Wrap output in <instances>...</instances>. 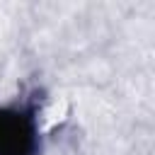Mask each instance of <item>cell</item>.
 Here are the masks:
<instances>
[{
    "label": "cell",
    "instance_id": "cell-1",
    "mask_svg": "<svg viewBox=\"0 0 155 155\" xmlns=\"http://www.w3.org/2000/svg\"><path fill=\"white\" fill-rule=\"evenodd\" d=\"M41 131L36 109L27 102L0 104V155H39Z\"/></svg>",
    "mask_w": 155,
    "mask_h": 155
}]
</instances>
